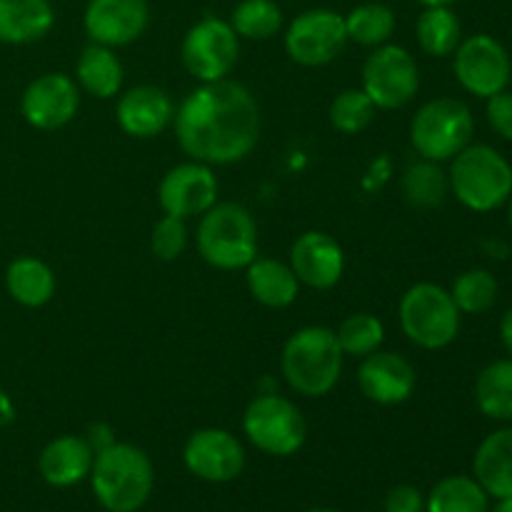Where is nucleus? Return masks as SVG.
Here are the masks:
<instances>
[{
    "label": "nucleus",
    "mask_w": 512,
    "mask_h": 512,
    "mask_svg": "<svg viewBox=\"0 0 512 512\" xmlns=\"http://www.w3.org/2000/svg\"><path fill=\"white\" fill-rule=\"evenodd\" d=\"M398 315L405 338L423 350H443L455 343L463 318L450 290L435 283H415L405 290Z\"/></svg>",
    "instance_id": "423d86ee"
},
{
    "label": "nucleus",
    "mask_w": 512,
    "mask_h": 512,
    "mask_svg": "<svg viewBox=\"0 0 512 512\" xmlns=\"http://www.w3.org/2000/svg\"><path fill=\"white\" fill-rule=\"evenodd\" d=\"M343 350L335 330L325 325H308L295 330L280 355L285 383L303 398H323L338 385L343 373Z\"/></svg>",
    "instance_id": "f03ea898"
},
{
    "label": "nucleus",
    "mask_w": 512,
    "mask_h": 512,
    "mask_svg": "<svg viewBox=\"0 0 512 512\" xmlns=\"http://www.w3.org/2000/svg\"><path fill=\"white\" fill-rule=\"evenodd\" d=\"M53 25L55 8L50 0H0V43H38Z\"/></svg>",
    "instance_id": "412c9836"
},
{
    "label": "nucleus",
    "mask_w": 512,
    "mask_h": 512,
    "mask_svg": "<svg viewBox=\"0 0 512 512\" xmlns=\"http://www.w3.org/2000/svg\"><path fill=\"white\" fill-rule=\"evenodd\" d=\"M95 450L80 435H60L50 440L38 458L43 480L53 488H70L85 480L93 470Z\"/></svg>",
    "instance_id": "aec40b11"
},
{
    "label": "nucleus",
    "mask_w": 512,
    "mask_h": 512,
    "mask_svg": "<svg viewBox=\"0 0 512 512\" xmlns=\"http://www.w3.org/2000/svg\"><path fill=\"white\" fill-rule=\"evenodd\" d=\"M198 253L218 270L248 268L258 258V225L240 203H215L200 215Z\"/></svg>",
    "instance_id": "20e7f679"
},
{
    "label": "nucleus",
    "mask_w": 512,
    "mask_h": 512,
    "mask_svg": "<svg viewBox=\"0 0 512 512\" xmlns=\"http://www.w3.org/2000/svg\"><path fill=\"white\" fill-rule=\"evenodd\" d=\"M90 443V448L95 450V453H98V450H103V448H108L110 443H115L113 440V433H110V428H105V425H93V428H90V433H88V438H85Z\"/></svg>",
    "instance_id": "4c0bfd02"
},
{
    "label": "nucleus",
    "mask_w": 512,
    "mask_h": 512,
    "mask_svg": "<svg viewBox=\"0 0 512 512\" xmlns=\"http://www.w3.org/2000/svg\"><path fill=\"white\" fill-rule=\"evenodd\" d=\"M243 430L260 453L273 458H290L308 438V423L298 405L275 390L250 400L243 415Z\"/></svg>",
    "instance_id": "6e6552de"
},
{
    "label": "nucleus",
    "mask_w": 512,
    "mask_h": 512,
    "mask_svg": "<svg viewBox=\"0 0 512 512\" xmlns=\"http://www.w3.org/2000/svg\"><path fill=\"white\" fill-rule=\"evenodd\" d=\"M448 183L465 208L473 213H490L510 200L512 165L490 145L470 143L453 158Z\"/></svg>",
    "instance_id": "39448f33"
},
{
    "label": "nucleus",
    "mask_w": 512,
    "mask_h": 512,
    "mask_svg": "<svg viewBox=\"0 0 512 512\" xmlns=\"http://www.w3.org/2000/svg\"><path fill=\"white\" fill-rule=\"evenodd\" d=\"M473 478L495 500L512 498V428L490 433L473 458Z\"/></svg>",
    "instance_id": "4be33fe9"
},
{
    "label": "nucleus",
    "mask_w": 512,
    "mask_h": 512,
    "mask_svg": "<svg viewBox=\"0 0 512 512\" xmlns=\"http://www.w3.org/2000/svg\"><path fill=\"white\" fill-rule=\"evenodd\" d=\"M455 78L475 98H493L500 90H508L512 78L510 53L493 35H470L460 40L455 50Z\"/></svg>",
    "instance_id": "f8f14e48"
},
{
    "label": "nucleus",
    "mask_w": 512,
    "mask_h": 512,
    "mask_svg": "<svg viewBox=\"0 0 512 512\" xmlns=\"http://www.w3.org/2000/svg\"><path fill=\"white\" fill-rule=\"evenodd\" d=\"M415 3H420L423 8H433V5H453L455 0H415Z\"/></svg>",
    "instance_id": "79ce46f5"
},
{
    "label": "nucleus",
    "mask_w": 512,
    "mask_h": 512,
    "mask_svg": "<svg viewBox=\"0 0 512 512\" xmlns=\"http://www.w3.org/2000/svg\"><path fill=\"white\" fill-rule=\"evenodd\" d=\"M158 203L165 215L175 218H195L218 203V178L213 165L188 160L163 175L158 185Z\"/></svg>",
    "instance_id": "ddd939ff"
},
{
    "label": "nucleus",
    "mask_w": 512,
    "mask_h": 512,
    "mask_svg": "<svg viewBox=\"0 0 512 512\" xmlns=\"http://www.w3.org/2000/svg\"><path fill=\"white\" fill-rule=\"evenodd\" d=\"M475 120L468 105L455 98L428 100L410 123L415 153L433 163L453 160L473 140Z\"/></svg>",
    "instance_id": "0eeeda50"
},
{
    "label": "nucleus",
    "mask_w": 512,
    "mask_h": 512,
    "mask_svg": "<svg viewBox=\"0 0 512 512\" xmlns=\"http://www.w3.org/2000/svg\"><path fill=\"white\" fill-rule=\"evenodd\" d=\"M5 288L10 298L23 308H43L55 295V275L43 260L20 255L5 270Z\"/></svg>",
    "instance_id": "393cba45"
},
{
    "label": "nucleus",
    "mask_w": 512,
    "mask_h": 512,
    "mask_svg": "<svg viewBox=\"0 0 512 512\" xmlns=\"http://www.w3.org/2000/svg\"><path fill=\"white\" fill-rule=\"evenodd\" d=\"M308 512H338V510H325V508H318V510H308Z\"/></svg>",
    "instance_id": "c03bdc74"
},
{
    "label": "nucleus",
    "mask_w": 512,
    "mask_h": 512,
    "mask_svg": "<svg viewBox=\"0 0 512 512\" xmlns=\"http://www.w3.org/2000/svg\"><path fill=\"white\" fill-rule=\"evenodd\" d=\"M245 283L250 295L260 305L273 310H283L298 300L300 283L295 278L293 268L273 258H255L245 268Z\"/></svg>",
    "instance_id": "5701e85b"
},
{
    "label": "nucleus",
    "mask_w": 512,
    "mask_h": 512,
    "mask_svg": "<svg viewBox=\"0 0 512 512\" xmlns=\"http://www.w3.org/2000/svg\"><path fill=\"white\" fill-rule=\"evenodd\" d=\"M488 512H512V498L498 500V503H495V508L488 510Z\"/></svg>",
    "instance_id": "a19ab883"
},
{
    "label": "nucleus",
    "mask_w": 512,
    "mask_h": 512,
    "mask_svg": "<svg viewBox=\"0 0 512 512\" xmlns=\"http://www.w3.org/2000/svg\"><path fill=\"white\" fill-rule=\"evenodd\" d=\"M500 340H503L505 350L512 355V308L500 320Z\"/></svg>",
    "instance_id": "ea45409f"
},
{
    "label": "nucleus",
    "mask_w": 512,
    "mask_h": 512,
    "mask_svg": "<svg viewBox=\"0 0 512 512\" xmlns=\"http://www.w3.org/2000/svg\"><path fill=\"white\" fill-rule=\"evenodd\" d=\"M288 265L300 285H308L313 290H330L343 278L345 255L333 235L308 230L295 238Z\"/></svg>",
    "instance_id": "f3484780"
},
{
    "label": "nucleus",
    "mask_w": 512,
    "mask_h": 512,
    "mask_svg": "<svg viewBox=\"0 0 512 512\" xmlns=\"http://www.w3.org/2000/svg\"><path fill=\"white\" fill-rule=\"evenodd\" d=\"M183 463L205 483H230L245 468L243 443L223 428L195 430L183 448Z\"/></svg>",
    "instance_id": "4468645a"
},
{
    "label": "nucleus",
    "mask_w": 512,
    "mask_h": 512,
    "mask_svg": "<svg viewBox=\"0 0 512 512\" xmlns=\"http://www.w3.org/2000/svg\"><path fill=\"white\" fill-rule=\"evenodd\" d=\"M450 298L458 305L460 313L480 315L493 308L495 300H498V280L483 268L465 270L455 278L453 288H450Z\"/></svg>",
    "instance_id": "473e14b6"
},
{
    "label": "nucleus",
    "mask_w": 512,
    "mask_h": 512,
    "mask_svg": "<svg viewBox=\"0 0 512 512\" xmlns=\"http://www.w3.org/2000/svg\"><path fill=\"white\" fill-rule=\"evenodd\" d=\"M115 118L125 135L148 140L173 125L175 103L158 85H135L128 93L120 95Z\"/></svg>",
    "instance_id": "6ab92c4d"
},
{
    "label": "nucleus",
    "mask_w": 512,
    "mask_h": 512,
    "mask_svg": "<svg viewBox=\"0 0 512 512\" xmlns=\"http://www.w3.org/2000/svg\"><path fill=\"white\" fill-rule=\"evenodd\" d=\"M475 405L498 423H512V358L495 360L475 380Z\"/></svg>",
    "instance_id": "a878e982"
},
{
    "label": "nucleus",
    "mask_w": 512,
    "mask_h": 512,
    "mask_svg": "<svg viewBox=\"0 0 512 512\" xmlns=\"http://www.w3.org/2000/svg\"><path fill=\"white\" fill-rule=\"evenodd\" d=\"M148 23V0H88L83 13V28L90 43L113 50L135 43Z\"/></svg>",
    "instance_id": "dca6fc26"
},
{
    "label": "nucleus",
    "mask_w": 512,
    "mask_h": 512,
    "mask_svg": "<svg viewBox=\"0 0 512 512\" xmlns=\"http://www.w3.org/2000/svg\"><path fill=\"white\" fill-rule=\"evenodd\" d=\"M188 248V225L183 218H175V215H163V218L155 223L153 235H150V250L158 260L170 263V260H178L180 255Z\"/></svg>",
    "instance_id": "f704fd0d"
},
{
    "label": "nucleus",
    "mask_w": 512,
    "mask_h": 512,
    "mask_svg": "<svg viewBox=\"0 0 512 512\" xmlns=\"http://www.w3.org/2000/svg\"><path fill=\"white\" fill-rule=\"evenodd\" d=\"M415 38H418L423 53L433 55V58H445L458 50L460 40H463V25L450 5H433L420 13L418 23H415Z\"/></svg>",
    "instance_id": "bb28decb"
},
{
    "label": "nucleus",
    "mask_w": 512,
    "mask_h": 512,
    "mask_svg": "<svg viewBox=\"0 0 512 512\" xmlns=\"http://www.w3.org/2000/svg\"><path fill=\"white\" fill-rule=\"evenodd\" d=\"M175 138L190 160L233 165L248 158L260 140L263 115L255 95L235 80L200 83L175 108Z\"/></svg>",
    "instance_id": "f257e3e1"
},
{
    "label": "nucleus",
    "mask_w": 512,
    "mask_h": 512,
    "mask_svg": "<svg viewBox=\"0 0 512 512\" xmlns=\"http://www.w3.org/2000/svg\"><path fill=\"white\" fill-rule=\"evenodd\" d=\"M375 110L378 108H375V103L363 88H348L330 105V123L338 133L358 135L373 123Z\"/></svg>",
    "instance_id": "72a5a7b5"
},
{
    "label": "nucleus",
    "mask_w": 512,
    "mask_h": 512,
    "mask_svg": "<svg viewBox=\"0 0 512 512\" xmlns=\"http://www.w3.org/2000/svg\"><path fill=\"white\" fill-rule=\"evenodd\" d=\"M335 338H338L345 358L363 360L373 355L375 350H380L385 340V325L383 320L370 313H353L340 323V328L335 330Z\"/></svg>",
    "instance_id": "2f4dec72"
},
{
    "label": "nucleus",
    "mask_w": 512,
    "mask_h": 512,
    "mask_svg": "<svg viewBox=\"0 0 512 512\" xmlns=\"http://www.w3.org/2000/svg\"><path fill=\"white\" fill-rule=\"evenodd\" d=\"M80 88L65 73H45L35 78L20 98V113L35 130H58L78 115Z\"/></svg>",
    "instance_id": "2eb2a0df"
},
{
    "label": "nucleus",
    "mask_w": 512,
    "mask_h": 512,
    "mask_svg": "<svg viewBox=\"0 0 512 512\" xmlns=\"http://www.w3.org/2000/svg\"><path fill=\"white\" fill-rule=\"evenodd\" d=\"M385 512H425V500L413 485H398L385 498Z\"/></svg>",
    "instance_id": "e433bc0d"
},
{
    "label": "nucleus",
    "mask_w": 512,
    "mask_h": 512,
    "mask_svg": "<svg viewBox=\"0 0 512 512\" xmlns=\"http://www.w3.org/2000/svg\"><path fill=\"white\" fill-rule=\"evenodd\" d=\"M450 183L440 163L420 158L403 175V195L413 208H438L448 195Z\"/></svg>",
    "instance_id": "c756f323"
},
{
    "label": "nucleus",
    "mask_w": 512,
    "mask_h": 512,
    "mask_svg": "<svg viewBox=\"0 0 512 512\" xmlns=\"http://www.w3.org/2000/svg\"><path fill=\"white\" fill-rule=\"evenodd\" d=\"M343 18L348 40L365 48H380L395 33V13L385 3H363Z\"/></svg>",
    "instance_id": "c85d7f7f"
},
{
    "label": "nucleus",
    "mask_w": 512,
    "mask_h": 512,
    "mask_svg": "<svg viewBox=\"0 0 512 512\" xmlns=\"http://www.w3.org/2000/svg\"><path fill=\"white\" fill-rule=\"evenodd\" d=\"M363 90L378 110L405 108L420 90V68L403 45L385 43L363 65Z\"/></svg>",
    "instance_id": "9d476101"
},
{
    "label": "nucleus",
    "mask_w": 512,
    "mask_h": 512,
    "mask_svg": "<svg viewBox=\"0 0 512 512\" xmlns=\"http://www.w3.org/2000/svg\"><path fill=\"white\" fill-rule=\"evenodd\" d=\"M15 420V405L10 400V395L5 393V388L0 385V428H8Z\"/></svg>",
    "instance_id": "58836bf2"
},
{
    "label": "nucleus",
    "mask_w": 512,
    "mask_h": 512,
    "mask_svg": "<svg viewBox=\"0 0 512 512\" xmlns=\"http://www.w3.org/2000/svg\"><path fill=\"white\" fill-rule=\"evenodd\" d=\"M238 55L240 38L235 35L233 25L215 15L198 20L185 33L183 45H180L185 70L200 83H215V80L228 78L238 63Z\"/></svg>",
    "instance_id": "1a4fd4ad"
},
{
    "label": "nucleus",
    "mask_w": 512,
    "mask_h": 512,
    "mask_svg": "<svg viewBox=\"0 0 512 512\" xmlns=\"http://www.w3.org/2000/svg\"><path fill=\"white\" fill-rule=\"evenodd\" d=\"M490 495L470 475L443 478L425 500V512H488Z\"/></svg>",
    "instance_id": "cd10ccee"
},
{
    "label": "nucleus",
    "mask_w": 512,
    "mask_h": 512,
    "mask_svg": "<svg viewBox=\"0 0 512 512\" xmlns=\"http://www.w3.org/2000/svg\"><path fill=\"white\" fill-rule=\"evenodd\" d=\"M508 223H510V230H512V195H510V200H508Z\"/></svg>",
    "instance_id": "37998d69"
},
{
    "label": "nucleus",
    "mask_w": 512,
    "mask_h": 512,
    "mask_svg": "<svg viewBox=\"0 0 512 512\" xmlns=\"http://www.w3.org/2000/svg\"><path fill=\"white\" fill-rule=\"evenodd\" d=\"M360 393L378 405H400L410 400L418 385V375L408 358L398 353L375 350L363 358L358 368Z\"/></svg>",
    "instance_id": "a211bd4d"
},
{
    "label": "nucleus",
    "mask_w": 512,
    "mask_h": 512,
    "mask_svg": "<svg viewBox=\"0 0 512 512\" xmlns=\"http://www.w3.org/2000/svg\"><path fill=\"white\" fill-rule=\"evenodd\" d=\"M345 45H348L345 18L328 8H313L295 15L285 30V53L303 68L333 63Z\"/></svg>",
    "instance_id": "9b49d317"
},
{
    "label": "nucleus",
    "mask_w": 512,
    "mask_h": 512,
    "mask_svg": "<svg viewBox=\"0 0 512 512\" xmlns=\"http://www.w3.org/2000/svg\"><path fill=\"white\" fill-rule=\"evenodd\" d=\"M90 483L98 503L108 512H135L153 493L155 470L140 448L130 443H110L95 453Z\"/></svg>",
    "instance_id": "7ed1b4c3"
},
{
    "label": "nucleus",
    "mask_w": 512,
    "mask_h": 512,
    "mask_svg": "<svg viewBox=\"0 0 512 512\" xmlns=\"http://www.w3.org/2000/svg\"><path fill=\"white\" fill-rule=\"evenodd\" d=\"M488 123L500 138L510 140L512 143V93L510 90H500L493 98H488Z\"/></svg>",
    "instance_id": "c9c22d12"
},
{
    "label": "nucleus",
    "mask_w": 512,
    "mask_h": 512,
    "mask_svg": "<svg viewBox=\"0 0 512 512\" xmlns=\"http://www.w3.org/2000/svg\"><path fill=\"white\" fill-rule=\"evenodd\" d=\"M123 63L113 48L90 43L75 63V83L93 98L110 100L123 88Z\"/></svg>",
    "instance_id": "b1692460"
},
{
    "label": "nucleus",
    "mask_w": 512,
    "mask_h": 512,
    "mask_svg": "<svg viewBox=\"0 0 512 512\" xmlns=\"http://www.w3.org/2000/svg\"><path fill=\"white\" fill-rule=\"evenodd\" d=\"M228 23L238 38L268 40L283 28V10L275 0H240Z\"/></svg>",
    "instance_id": "7c9ffc66"
}]
</instances>
